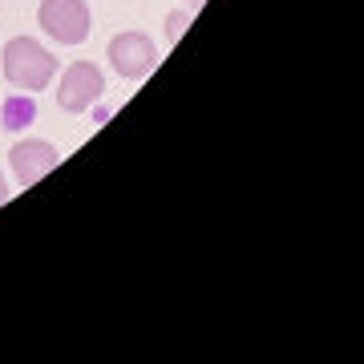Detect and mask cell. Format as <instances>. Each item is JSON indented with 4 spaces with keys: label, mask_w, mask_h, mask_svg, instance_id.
<instances>
[{
    "label": "cell",
    "mask_w": 364,
    "mask_h": 364,
    "mask_svg": "<svg viewBox=\"0 0 364 364\" xmlns=\"http://www.w3.org/2000/svg\"><path fill=\"white\" fill-rule=\"evenodd\" d=\"M109 65H114L117 77L126 81H142L150 69L158 65V49L154 41L146 37V33H117L114 41H109Z\"/></svg>",
    "instance_id": "277c9868"
},
{
    "label": "cell",
    "mask_w": 364,
    "mask_h": 364,
    "mask_svg": "<svg viewBox=\"0 0 364 364\" xmlns=\"http://www.w3.org/2000/svg\"><path fill=\"white\" fill-rule=\"evenodd\" d=\"M186 25H191V9H178V13H170V16H166V37H170V41H178Z\"/></svg>",
    "instance_id": "8992f818"
},
{
    "label": "cell",
    "mask_w": 364,
    "mask_h": 364,
    "mask_svg": "<svg viewBox=\"0 0 364 364\" xmlns=\"http://www.w3.org/2000/svg\"><path fill=\"white\" fill-rule=\"evenodd\" d=\"M9 198V182H4V174H0V203Z\"/></svg>",
    "instance_id": "52a82bcc"
},
{
    "label": "cell",
    "mask_w": 364,
    "mask_h": 364,
    "mask_svg": "<svg viewBox=\"0 0 364 364\" xmlns=\"http://www.w3.org/2000/svg\"><path fill=\"white\" fill-rule=\"evenodd\" d=\"M0 57H4V77H9V85H16V90H25V93L49 90L53 73H57V57L33 37H13Z\"/></svg>",
    "instance_id": "6da1fadb"
},
{
    "label": "cell",
    "mask_w": 364,
    "mask_h": 364,
    "mask_svg": "<svg viewBox=\"0 0 364 364\" xmlns=\"http://www.w3.org/2000/svg\"><path fill=\"white\" fill-rule=\"evenodd\" d=\"M186 4H191V9H198V4H203V0H186Z\"/></svg>",
    "instance_id": "ba28073f"
},
{
    "label": "cell",
    "mask_w": 364,
    "mask_h": 364,
    "mask_svg": "<svg viewBox=\"0 0 364 364\" xmlns=\"http://www.w3.org/2000/svg\"><path fill=\"white\" fill-rule=\"evenodd\" d=\"M37 25L45 28L57 45H81L93 28L90 4H85V0H41Z\"/></svg>",
    "instance_id": "7a4b0ae2"
},
{
    "label": "cell",
    "mask_w": 364,
    "mask_h": 364,
    "mask_svg": "<svg viewBox=\"0 0 364 364\" xmlns=\"http://www.w3.org/2000/svg\"><path fill=\"white\" fill-rule=\"evenodd\" d=\"M102 93H105V77H102V69L90 65V61H73L61 73V81H57V105L65 114H85Z\"/></svg>",
    "instance_id": "3957f363"
},
{
    "label": "cell",
    "mask_w": 364,
    "mask_h": 364,
    "mask_svg": "<svg viewBox=\"0 0 364 364\" xmlns=\"http://www.w3.org/2000/svg\"><path fill=\"white\" fill-rule=\"evenodd\" d=\"M57 162H61L57 146L41 142V138H25V142H16L13 154H9V166H13V174H16V182H21V186L41 182L53 166H57Z\"/></svg>",
    "instance_id": "5b68a950"
}]
</instances>
